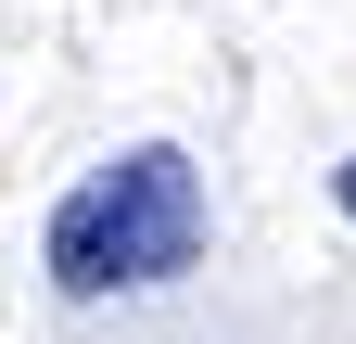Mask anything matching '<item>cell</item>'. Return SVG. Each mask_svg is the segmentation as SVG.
<instances>
[{
    "instance_id": "1",
    "label": "cell",
    "mask_w": 356,
    "mask_h": 344,
    "mask_svg": "<svg viewBox=\"0 0 356 344\" xmlns=\"http://www.w3.org/2000/svg\"><path fill=\"white\" fill-rule=\"evenodd\" d=\"M204 230H216L204 166L178 153V141H127V153H102V166L51 204V217H38V268H51L64 306H102V293H165V281L204 268Z\"/></svg>"
},
{
    "instance_id": "2",
    "label": "cell",
    "mask_w": 356,
    "mask_h": 344,
    "mask_svg": "<svg viewBox=\"0 0 356 344\" xmlns=\"http://www.w3.org/2000/svg\"><path fill=\"white\" fill-rule=\"evenodd\" d=\"M331 204H343V217H356V153H343V166H331Z\"/></svg>"
}]
</instances>
